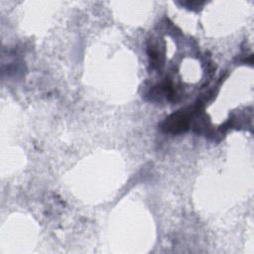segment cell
Wrapping results in <instances>:
<instances>
[{
    "instance_id": "1",
    "label": "cell",
    "mask_w": 254,
    "mask_h": 254,
    "mask_svg": "<svg viewBox=\"0 0 254 254\" xmlns=\"http://www.w3.org/2000/svg\"><path fill=\"white\" fill-rule=\"evenodd\" d=\"M188 116L186 113H176L168 118L165 122L166 131L170 132H180L184 131L188 127Z\"/></svg>"
}]
</instances>
